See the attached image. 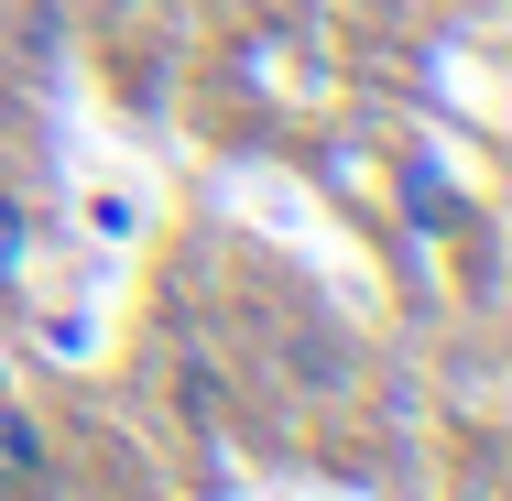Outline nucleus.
I'll return each instance as SVG.
<instances>
[{
    "label": "nucleus",
    "mask_w": 512,
    "mask_h": 501,
    "mask_svg": "<svg viewBox=\"0 0 512 501\" xmlns=\"http://www.w3.org/2000/svg\"><path fill=\"white\" fill-rule=\"evenodd\" d=\"M284 360H295V382H306V393H349V338H316V327H306Z\"/></svg>",
    "instance_id": "f257e3e1"
},
{
    "label": "nucleus",
    "mask_w": 512,
    "mask_h": 501,
    "mask_svg": "<svg viewBox=\"0 0 512 501\" xmlns=\"http://www.w3.org/2000/svg\"><path fill=\"white\" fill-rule=\"evenodd\" d=\"M0 480H44V436H33V414H11V403H0Z\"/></svg>",
    "instance_id": "f03ea898"
},
{
    "label": "nucleus",
    "mask_w": 512,
    "mask_h": 501,
    "mask_svg": "<svg viewBox=\"0 0 512 501\" xmlns=\"http://www.w3.org/2000/svg\"><path fill=\"white\" fill-rule=\"evenodd\" d=\"M22 251H33V218H22V197H0V295L22 284Z\"/></svg>",
    "instance_id": "7ed1b4c3"
}]
</instances>
